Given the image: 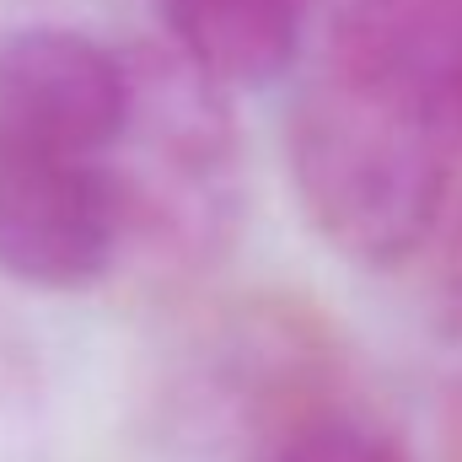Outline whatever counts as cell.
Returning <instances> with one entry per match:
<instances>
[{"instance_id": "6da1fadb", "label": "cell", "mask_w": 462, "mask_h": 462, "mask_svg": "<svg viewBox=\"0 0 462 462\" xmlns=\"http://www.w3.org/2000/svg\"><path fill=\"white\" fill-rule=\"evenodd\" d=\"M285 118L307 226L360 269L409 263L462 178V0H328Z\"/></svg>"}, {"instance_id": "7a4b0ae2", "label": "cell", "mask_w": 462, "mask_h": 462, "mask_svg": "<svg viewBox=\"0 0 462 462\" xmlns=\"http://www.w3.org/2000/svg\"><path fill=\"white\" fill-rule=\"evenodd\" d=\"M129 242L114 156L0 129V274L32 291H87Z\"/></svg>"}, {"instance_id": "3957f363", "label": "cell", "mask_w": 462, "mask_h": 462, "mask_svg": "<svg viewBox=\"0 0 462 462\" xmlns=\"http://www.w3.org/2000/svg\"><path fill=\"white\" fill-rule=\"evenodd\" d=\"M134 103V65L76 27L0 38V129L114 156Z\"/></svg>"}, {"instance_id": "277c9868", "label": "cell", "mask_w": 462, "mask_h": 462, "mask_svg": "<svg viewBox=\"0 0 462 462\" xmlns=\"http://www.w3.org/2000/svg\"><path fill=\"white\" fill-rule=\"evenodd\" d=\"M178 60L221 92H258L296 70L323 0H156Z\"/></svg>"}, {"instance_id": "5b68a950", "label": "cell", "mask_w": 462, "mask_h": 462, "mask_svg": "<svg viewBox=\"0 0 462 462\" xmlns=\"http://www.w3.org/2000/svg\"><path fill=\"white\" fill-rule=\"evenodd\" d=\"M269 462H414L409 447L365 414H318L296 425Z\"/></svg>"}, {"instance_id": "8992f818", "label": "cell", "mask_w": 462, "mask_h": 462, "mask_svg": "<svg viewBox=\"0 0 462 462\" xmlns=\"http://www.w3.org/2000/svg\"><path fill=\"white\" fill-rule=\"evenodd\" d=\"M447 301H452V318L462 323V226H457V247H452V269H447Z\"/></svg>"}, {"instance_id": "52a82bcc", "label": "cell", "mask_w": 462, "mask_h": 462, "mask_svg": "<svg viewBox=\"0 0 462 462\" xmlns=\"http://www.w3.org/2000/svg\"><path fill=\"white\" fill-rule=\"evenodd\" d=\"M457 447H462V441H457Z\"/></svg>"}]
</instances>
